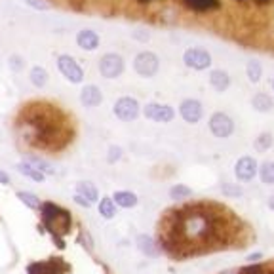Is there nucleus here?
<instances>
[{
  "label": "nucleus",
  "instance_id": "6ab92c4d",
  "mask_svg": "<svg viewBox=\"0 0 274 274\" xmlns=\"http://www.w3.org/2000/svg\"><path fill=\"white\" fill-rule=\"evenodd\" d=\"M251 107H254L255 111H259V113H268V111L274 107L272 97L267 94H255L254 97H251Z\"/></svg>",
  "mask_w": 274,
  "mask_h": 274
},
{
  "label": "nucleus",
  "instance_id": "c9c22d12",
  "mask_svg": "<svg viewBox=\"0 0 274 274\" xmlns=\"http://www.w3.org/2000/svg\"><path fill=\"white\" fill-rule=\"evenodd\" d=\"M236 2H240V4H242V2H247V0H236Z\"/></svg>",
  "mask_w": 274,
  "mask_h": 274
},
{
  "label": "nucleus",
  "instance_id": "9d476101",
  "mask_svg": "<svg viewBox=\"0 0 274 274\" xmlns=\"http://www.w3.org/2000/svg\"><path fill=\"white\" fill-rule=\"evenodd\" d=\"M76 44L84 52H94L99 48V34L92 29H82L80 33L76 34Z\"/></svg>",
  "mask_w": 274,
  "mask_h": 274
},
{
  "label": "nucleus",
  "instance_id": "c85d7f7f",
  "mask_svg": "<svg viewBox=\"0 0 274 274\" xmlns=\"http://www.w3.org/2000/svg\"><path fill=\"white\" fill-rule=\"evenodd\" d=\"M25 4L34 8V10H40V12H44V10L50 8V4H48L46 0H25Z\"/></svg>",
  "mask_w": 274,
  "mask_h": 274
},
{
  "label": "nucleus",
  "instance_id": "cd10ccee",
  "mask_svg": "<svg viewBox=\"0 0 274 274\" xmlns=\"http://www.w3.org/2000/svg\"><path fill=\"white\" fill-rule=\"evenodd\" d=\"M122 147H118V145H111L109 147V153H107V160L111 162V164H114V162H118L122 158Z\"/></svg>",
  "mask_w": 274,
  "mask_h": 274
},
{
  "label": "nucleus",
  "instance_id": "bb28decb",
  "mask_svg": "<svg viewBox=\"0 0 274 274\" xmlns=\"http://www.w3.org/2000/svg\"><path fill=\"white\" fill-rule=\"evenodd\" d=\"M8 67H10V71H14V73H19V71H23V67H25V61H23V57L17 54L10 55V59H8Z\"/></svg>",
  "mask_w": 274,
  "mask_h": 274
},
{
  "label": "nucleus",
  "instance_id": "f257e3e1",
  "mask_svg": "<svg viewBox=\"0 0 274 274\" xmlns=\"http://www.w3.org/2000/svg\"><path fill=\"white\" fill-rule=\"evenodd\" d=\"M55 65H57L61 76H65V80H69L71 84H80L84 80V69L73 55L61 54L55 61Z\"/></svg>",
  "mask_w": 274,
  "mask_h": 274
},
{
  "label": "nucleus",
  "instance_id": "1a4fd4ad",
  "mask_svg": "<svg viewBox=\"0 0 274 274\" xmlns=\"http://www.w3.org/2000/svg\"><path fill=\"white\" fill-rule=\"evenodd\" d=\"M179 114L181 118L188 122V124H198L202 120V116H204V107H202V103L198 99H185L181 101Z\"/></svg>",
  "mask_w": 274,
  "mask_h": 274
},
{
  "label": "nucleus",
  "instance_id": "f3484780",
  "mask_svg": "<svg viewBox=\"0 0 274 274\" xmlns=\"http://www.w3.org/2000/svg\"><path fill=\"white\" fill-rule=\"evenodd\" d=\"M29 80H31V84H33L34 88H44L48 84V80H50V74H48V71L44 67L36 65V67L31 69Z\"/></svg>",
  "mask_w": 274,
  "mask_h": 274
},
{
  "label": "nucleus",
  "instance_id": "72a5a7b5",
  "mask_svg": "<svg viewBox=\"0 0 274 274\" xmlns=\"http://www.w3.org/2000/svg\"><path fill=\"white\" fill-rule=\"evenodd\" d=\"M268 207L274 209V196H270V200H268Z\"/></svg>",
  "mask_w": 274,
  "mask_h": 274
},
{
  "label": "nucleus",
  "instance_id": "ddd939ff",
  "mask_svg": "<svg viewBox=\"0 0 274 274\" xmlns=\"http://www.w3.org/2000/svg\"><path fill=\"white\" fill-rule=\"evenodd\" d=\"M183 4L193 10L196 14H204V12H212V10H219L221 0H183Z\"/></svg>",
  "mask_w": 274,
  "mask_h": 274
},
{
  "label": "nucleus",
  "instance_id": "f03ea898",
  "mask_svg": "<svg viewBox=\"0 0 274 274\" xmlns=\"http://www.w3.org/2000/svg\"><path fill=\"white\" fill-rule=\"evenodd\" d=\"M134 69L139 76H143V78H151V76H154V74L158 73V69H160V59H158V55L153 54V52H141V54L135 55Z\"/></svg>",
  "mask_w": 274,
  "mask_h": 274
},
{
  "label": "nucleus",
  "instance_id": "412c9836",
  "mask_svg": "<svg viewBox=\"0 0 274 274\" xmlns=\"http://www.w3.org/2000/svg\"><path fill=\"white\" fill-rule=\"evenodd\" d=\"M99 214L103 219H113L114 215H116V204L113 202V198H101L99 200Z\"/></svg>",
  "mask_w": 274,
  "mask_h": 274
},
{
  "label": "nucleus",
  "instance_id": "a878e982",
  "mask_svg": "<svg viewBox=\"0 0 274 274\" xmlns=\"http://www.w3.org/2000/svg\"><path fill=\"white\" fill-rule=\"evenodd\" d=\"M272 143H274V137L272 134H268V132H265V134H261L257 139H255V149L257 151H261V153H265V151H268V149L272 147Z\"/></svg>",
  "mask_w": 274,
  "mask_h": 274
},
{
  "label": "nucleus",
  "instance_id": "dca6fc26",
  "mask_svg": "<svg viewBox=\"0 0 274 274\" xmlns=\"http://www.w3.org/2000/svg\"><path fill=\"white\" fill-rule=\"evenodd\" d=\"M137 247H139L147 257H156V255H158L156 242H154L149 234H139V236H137Z\"/></svg>",
  "mask_w": 274,
  "mask_h": 274
},
{
  "label": "nucleus",
  "instance_id": "423d86ee",
  "mask_svg": "<svg viewBox=\"0 0 274 274\" xmlns=\"http://www.w3.org/2000/svg\"><path fill=\"white\" fill-rule=\"evenodd\" d=\"M183 63L193 71H206L212 67V55L204 48H188L183 54Z\"/></svg>",
  "mask_w": 274,
  "mask_h": 274
},
{
  "label": "nucleus",
  "instance_id": "c756f323",
  "mask_svg": "<svg viewBox=\"0 0 274 274\" xmlns=\"http://www.w3.org/2000/svg\"><path fill=\"white\" fill-rule=\"evenodd\" d=\"M74 202H76L78 206H82V207H92V202L86 200V198H84V196H80V194H74Z\"/></svg>",
  "mask_w": 274,
  "mask_h": 274
},
{
  "label": "nucleus",
  "instance_id": "20e7f679",
  "mask_svg": "<svg viewBox=\"0 0 274 274\" xmlns=\"http://www.w3.org/2000/svg\"><path fill=\"white\" fill-rule=\"evenodd\" d=\"M114 116L118 118V120L122 122H134L137 116H139V101L134 99V97H130V95H126V97H120V99H116V103H114Z\"/></svg>",
  "mask_w": 274,
  "mask_h": 274
},
{
  "label": "nucleus",
  "instance_id": "0eeeda50",
  "mask_svg": "<svg viewBox=\"0 0 274 274\" xmlns=\"http://www.w3.org/2000/svg\"><path fill=\"white\" fill-rule=\"evenodd\" d=\"M259 172V164L255 160L254 156H242L238 158L236 162V166H234V175H236V179L238 181H251L257 175Z\"/></svg>",
  "mask_w": 274,
  "mask_h": 274
},
{
  "label": "nucleus",
  "instance_id": "f704fd0d",
  "mask_svg": "<svg viewBox=\"0 0 274 274\" xmlns=\"http://www.w3.org/2000/svg\"><path fill=\"white\" fill-rule=\"evenodd\" d=\"M137 2H139V4H151L153 0H137Z\"/></svg>",
  "mask_w": 274,
  "mask_h": 274
},
{
  "label": "nucleus",
  "instance_id": "393cba45",
  "mask_svg": "<svg viewBox=\"0 0 274 274\" xmlns=\"http://www.w3.org/2000/svg\"><path fill=\"white\" fill-rule=\"evenodd\" d=\"M193 194V191L187 187V185H174V187L170 188V198H174V200H185Z\"/></svg>",
  "mask_w": 274,
  "mask_h": 274
},
{
  "label": "nucleus",
  "instance_id": "b1692460",
  "mask_svg": "<svg viewBox=\"0 0 274 274\" xmlns=\"http://www.w3.org/2000/svg\"><path fill=\"white\" fill-rule=\"evenodd\" d=\"M259 174L265 185H274V162H263Z\"/></svg>",
  "mask_w": 274,
  "mask_h": 274
},
{
  "label": "nucleus",
  "instance_id": "9b49d317",
  "mask_svg": "<svg viewBox=\"0 0 274 274\" xmlns=\"http://www.w3.org/2000/svg\"><path fill=\"white\" fill-rule=\"evenodd\" d=\"M80 101L82 105L88 109L97 107V105H101V101H103V94H101V90L95 84H88V86L82 88Z\"/></svg>",
  "mask_w": 274,
  "mask_h": 274
},
{
  "label": "nucleus",
  "instance_id": "6e6552de",
  "mask_svg": "<svg viewBox=\"0 0 274 274\" xmlns=\"http://www.w3.org/2000/svg\"><path fill=\"white\" fill-rule=\"evenodd\" d=\"M143 114L147 116L149 120H154V122H172L175 116V111L174 107H170V105H164V103H149L147 107L143 109Z\"/></svg>",
  "mask_w": 274,
  "mask_h": 274
},
{
  "label": "nucleus",
  "instance_id": "5701e85b",
  "mask_svg": "<svg viewBox=\"0 0 274 274\" xmlns=\"http://www.w3.org/2000/svg\"><path fill=\"white\" fill-rule=\"evenodd\" d=\"M246 74H247V78H249V82L257 84V82L261 80V76H263V69H261L259 61H249L246 67Z\"/></svg>",
  "mask_w": 274,
  "mask_h": 274
},
{
  "label": "nucleus",
  "instance_id": "39448f33",
  "mask_svg": "<svg viewBox=\"0 0 274 274\" xmlns=\"http://www.w3.org/2000/svg\"><path fill=\"white\" fill-rule=\"evenodd\" d=\"M207 126H209V132L214 134V137H219V139H227L234 134V120L225 113L212 114Z\"/></svg>",
  "mask_w": 274,
  "mask_h": 274
},
{
  "label": "nucleus",
  "instance_id": "7c9ffc66",
  "mask_svg": "<svg viewBox=\"0 0 274 274\" xmlns=\"http://www.w3.org/2000/svg\"><path fill=\"white\" fill-rule=\"evenodd\" d=\"M223 193H225V194H234V196H240L242 191H240V188H236V187H223Z\"/></svg>",
  "mask_w": 274,
  "mask_h": 274
},
{
  "label": "nucleus",
  "instance_id": "2eb2a0df",
  "mask_svg": "<svg viewBox=\"0 0 274 274\" xmlns=\"http://www.w3.org/2000/svg\"><path fill=\"white\" fill-rule=\"evenodd\" d=\"M74 191H76V194H80L86 200L92 202V204L97 202V198H99V191H97V187H95L94 183H90V181H78Z\"/></svg>",
  "mask_w": 274,
  "mask_h": 274
},
{
  "label": "nucleus",
  "instance_id": "4468645a",
  "mask_svg": "<svg viewBox=\"0 0 274 274\" xmlns=\"http://www.w3.org/2000/svg\"><path fill=\"white\" fill-rule=\"evenodd\" d=\"M209 84L214 86L215 92L223 94V92L228 90V86H230V76H228V73H225V71L215 69V71H212V74H209Z\"/></svg>",
  "mask_w": 274,
  "mask_h": 274
},
{
  "label": "nucleus",
  "instance_id": "e433bc0d",
  "mask_svg": "<svg viewBox=\"0 0 274 274\" xmlns=\"http://www.w3.org/2000/svg\"><path fill=\"white\" fill-rule=\"evenodd\" d=\"M272 90H274V78H272Z\"/></svg>",
  "mask_w": 274,
  "mask_h": 274
},
{
  "label": "nucleus",
  "instance_id": "4be33fe9",
  "mask_svg": "<svg viewBox=\"0 0 274 274\" xmlns=\"http://www.w3.org/2000/svg\"><path fill=\"white\" fill-rule=\"evenodd\" d=\"M17 198H19L27 207H31V209H38V207H40L38 196L33 193H29V191H19V193H17Z\"/></svg>",
  "mask_w": 274,
  "mask_h": 274
},
{
  "label": "nucleus",
  "instance_id": "2f4dec72",
  "mask_svg": "<svg viewBox=\"0 0 274 274\" xmlns=\"http://www.w3.org/2000/svg\"><path fill=\"white\" fill-rule=\"evenodd\" d=\"M8 183H10V177H8V174L0 170V185H8Z\"/></svg>",
  "mask_w": 274,
  "mask_h": 274
},
{
  "label": "nucleus",
  "instance_id": "aec40b11",
  "mask_svg": "<svg viewBox=\"0 0 274 274\" xmlns=\"http://www.w3.org/2000/svg\"><path fill=\"white\" fill-rule=\"evenodd\" d=\"M25 162H27V164H31L33 167H36V170H38L40 174H44V175H54L55 174V167L52 166L50 162L38 158V156H27V158H25Z\"/></svg>",
  "mask_w": 274,
  "mask_h": 274
},
{
  "label": "nucleus",
  "instance_id": "f8f14e48",
  "mask_svg": "<svg viewBox=\"0 0 274 274\" xmlns=\"http://www.w3.org/2000/svg\"><path fill=\"white\" fill-rule=\"evenodd\" d=\"M111 198L116 204V207H122V209H130V207H135L139 204L137 194L132 193V191H116Z\"/></svg>",
  "mask_w": 274,
  "mask_h": 274
},
{
  "label": "nucleus",
  "instance_id": "a211bd4d",
  "mask_svg": "<svg viewBox=\"0 0 274 274\" xmlns=\"http://www.w3.org/2000/svg\"><path fill=\"white\" fill-rule=\"evenodd\" d=\"M15 170H17L23 177H27V179H31V181H36V183H42V181L46 179V175L40 174L36 167H33L31 164H27V162H19V164L15 166Z\"/></svg>",
  "mask_w": 274,
  "mask_h": 274
},
{
  "label": "nucleus",
  "instance_id": "7ed1b4c3",
  "mask_svg": "<svg viewBox=\"0 0 274 274\" xmlns=\"http://www.w3.org/2000/svg\"><path fill=\"white\" fill-rule=\"evenodd\" d=\"M126 69V63H124V57L118 54H105L99 59V73L103 78H109V80H114L118 78Z\"/></svg>",
  "mask_w": 274,
  "mask_h": 274
},
{
  "label": "nucleus",
  "instance_id": "473e14b6",
  "mask_svg": "<svg viewBox=\"0 0 274 274\" xmlns=\"http://www.w3.org/2000/svg\"><path fill=\"white\" fill-rule=\"evenodd\" d=\"M254 2L257 4V6H267V4H270L272 0H254Z\"/></svg>",
  "mask_w": 274,
  "mask_h": 274
}]
</instances>
